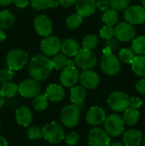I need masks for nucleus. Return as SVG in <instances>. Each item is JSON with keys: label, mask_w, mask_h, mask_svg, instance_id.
I'll return each mask as SVG.
<instances>
[{"label": "nucleus", "mask_w": 145, "mask_h": 146, "mask_svg": "<svg viewBox=\"0 0 145 146\" xmlns=\"http://www.w3.org/2000/svg\"><path fill=\"white\" fill-rule=\"evenodd\" d=\"M97 7L98 8L99 10L104 11V10L108 9L109 7V1L108 0H98L97 2Z\"/></svg>", "instance_id": "obj_43"}, {"label": "nucleus", "mask_w": 145, "mask_h": 146, "mask_svg": "<svg viewBox=\"0 0 145 146\" xmlns=\"http://www.w3.org/2000/svg\"><path fill=\"white\" fill-rule=\"evenodd\" d=\"M79 78V73L75 66H66L60 74V82L65 87H72L78 83Z\"/></svg>", "instance_id": "obj_14"}, {"label": "nucleus", "mask_w": 145, "mask_h": 146, "mask_svg": "<svg viewBox=\"0 0 145 146\" xmlns=\"http://www.w3.org/2000/svg\"><path fill=\"white\" fill-rule=\"evenodd\" d=\"M75 64L85 70V69H91L94 68L97 62V58L96 55L89 50H79L78 53L75 55Z\"/></svg>", "instance_id": "obj_8"}, {"label": "nucleus", "mask_w": 145, "mask_h": 146, "mask_svg": "<svg viewBox=\"0 0 145 146\" xmlns=\"http://www.w3.org/2000/svg\"><path fill=\"white\" fill-rule=\"evenodd\" d=\"M14 2V0H0V5H9L10 3H12Z\"/></svg>", "instance_id": "obj_48"}, {"label": "nucleus", "mask_w": 145, "mask_h": 146, "mask_svg": "<svg viewBox=\"0 0 145 146\" xmlns=\"http://www.w3.org/2000/svg\"><path fill=\"white\" fill-rule=\"evenodd\" d=\"M80 117V111L79 105L74 104L67 105L62 108L60 114V119L62 122L63 126L67 127H74Z\"/></svg>", "instance_id": "obj_5"}, {"label": "nucleus", "mask_w": 145, "mask_h": 146, "mask_svg": "<svg viewBox=\"0 0 145 146\" xmlns=\"http://www.w3.org/2000/svg\"><path fill=\"white\" fill-rule=\"evenodd\" d=\"M125 20L131 24H143L145 21V8L139 5H133L125 9Z\"/></svg>", "instance_id": "obj_11"}, {"label": "nucleus", "mask_w": 145, "mask_h": 146, "mask_svg": "<svg viewBox=\"0 0 145 146\" xmlns=\"http://www.w3.org/2000/svg\"><path fill=\"white\" fill-rule=\"evenodd\" d=\"M44 95L49 101L60 102L65 98V91L61 85L50 84L46 87Z\"/></svg>", "instance_id": "obj_19"}, {"label": "nucleus", "mask_w": 145, "mask_h": 146, "mask_svg": "<svg viewBox=\"0 0 145 146\" xmlns=\"http://www.w3.org/2000/svg\"><path fill=\"white\" fill-rule=\"evenodd\" d=\"M64 139H65V142H66L67 145H75L79 142V135L75 132H72Z\"/></svg>", "instance_id": "obj_40"}, {"label": "nucleus", "mask_w": 145, "mask_h": 146, "mask_svg": "<svg viewBox=\"0 0 145 146\" xmlns=\"http://www.w3.org/2000/svg\"><path fill=\"white\" fill-rule=\"evenodd\" d=\"M61 50L67 56H75L79 50V44L74 38H67L62 43Z\"/></svg>", "instance_id": "obj_23"}, {"label": "nucleus", "mask_w": 145, "mask_h": 146, "mask_svg": "<svg viewBox=\"0 0 145 146\" xmlns=\"http://www.w3.org/2000/svg\"><path fill=\"white\" fill-rule=\"evenodd\" d=\"M115 36L121 42H129L133 40L136 36V30L132 24L129 22H121L115 28Z\"/></svg>", "instance_id": "obj_10"}, {"label": "nucleus", "mask_w": 145, "mask_h": 146, "mask_svg": "<svg viewBox=\"0 0 145 146\" xmlns=\"http://www.w3.org/2000/svg\"><path fill=\"white\" fill-rule=\"evenodd\" d=\"M3 104H4V99H3V97L0 93V109L2 108V106L3 105Z\"/></svg>", "instance_id": "obj_51"}, {"label": "nucleus", "mask_w": 145, "mask_h": 146, "mask_svg": "<svg viewBox=\"0 0 145 146\" xmlns=\"http://www.w3.org/2000/svg\"><path fill=\"white\" fill-rule=\"evenodd\" d=\"M8 145V142L5 139L4 137L0 135V146H7Z\"/></svg>", "instance_id": "obj_47"}, {"label": "nucleus", "mask_w": 145, "mask_h": 146, "mask_svg": "<svg viewBox=\"0 0 145 146\" xmlns=\"http://www.w3.org/2000/svg\"><path fill=\"white\" fill-rule=\"evenodd\" d=\"M104 128L109 135L112 137H119L125 131V123L119 115L113 114L105 118Z\"/></svg>", "instance_id": "obj_7"}, {"label": "nucleus", "mask_w": 145, "mask_h": 146, "mask_svg": "<svg viewBox=\"0 0 145 146\" xmlns=\"http://www.w3.org/2000/svg\"><path fill=\"white\" fill-rule=\"evenodd\" d=\"M28 61L27 53L21 49H14L8 52L6 56L7 67L13 70L17 71L21 69Z\"/></svg>", "instance_id": "obj_4"}, {"label": "nucleus", "mask_w": 145, "mask_h": 146, "mask_svg": "<svg viewBox=\"0 0 145 146\" xmlns=\"http://www.w3.org/2000/svg\"><path fill=\"white\" fill-rule=\"evenodd\" d=\"M143 141V135L141 132L134 129H130L123 133V142L125 145L137 146L139 145Z\"/></svg>", "instance_id": "obj_21"}, {"label": "nucleus", "mask_w": 145, "mask_h": 146, "mask_svg": "<svg viewBox=\"0 0 145 146\" xmlns=\"http://www.w3.org/2000/svg\"><path fill=\"white\" fill-rule=\"evenodd\" d=\"M26 135L31 140H38L42 138V131L37 126H31L26 129Z\"/></svg>", "instance_id": "obj_36"}, {"label": "nucleus", "mask_w": 145, "mask_h": 146, "mask_svg": "<svg viewBox=\"0 0 145 146\" xmlns=\"http://www.w3.org/2000/svg\"><path fill=\"white\" fill-rule=\"evenodd\" d=\"M131 64L133 72L138 76L145 77V56L138 55V56H135Z\"/></svg>", "instance_id": "obj_25"}, {"label": "nucleus", "mask_w": 145, "mask_h": 146, "mask_svg": "<svg viewBox=\"0 0 145 146\" xmlns=\"http://www.w3.org/2000/svg\"><path fill=\"white\" fill-rule=\"evenodd\" d=\"M75 1L76 0H58V3L64 7H69L73 5L75 3Z\"/></svg>", "instance_id": "obj_45"}, {"label": "nucleus", "mask_w": 145, "mask_h": 146, "mask_svg": "<svg viewBox=\"0 0 145 146\" xmlns=\"http://www.w3.org/2000/svg\"><path fill=\"white\" fill-rule=\"evenodd\" d=\"M130 98L124 92L116 91L108 98L109 107L115 112H122L129 107Z\"/></svg>", "instance_id": "obj_6"}, {"label": "nucleus", "mask_w": 145, "mask_h": 146, "mask_svg": "<svg viewBox=\"0 0 145 146\" xmlns=\"http://www.w3.org/2000/svg\"><path fill=\"white\" fill-rule=\"evenodd\" d=\"M5 38H6V34H5V33H4L2 29H0V42L5 40Z\"/></svg>", "instance_id": "obj_49"}, {"label": "nucleus", "mask_w": 145, "mask_h": 146, "mask_svg": "<svg viewBox=\"0 0 145 146\" xmlns=\"http://www.w3.org/2000/svg\"><path fill=\"white\" fill-rule=\"evenodd\" d=\"M110 145L112 146H115V145H119V146H121L122 145V144L121 143H117V142H115V143H113V144H109Z\"/></svg>", "instance_id": "obj_52"}, {"label": "nucleus", "mask_w": 145, "mask_h": 146, "mask_svg": "<svg viewBox=\"0 0 145 146\" xmlns=\"http://www.w3.org/2000/svg\"><path fill=\"white\" fill-rule=\"evenodd\" d=\"M97 43H98V38L95 34H88L84 38L82 41V47L85 50H91L97 47Z\"/></svg>", "instance_id": "obj_33"}, {"label": "nucleus", "mask_w": 145, "mask_h": 146, "mask_svg": "<svg viewBox=\"0 0 145 146\" xmlns=\"http://www.w3.org/2000/svg\"><path fill=\"white\" fill-rule=\"evenodd\" d=\"M67 66H75V62L72 59H68Z\"/></svg>", "instance_id": "obj_50"}, {"label": "nucleus", "mask_w": 145, "mask_h": 146, "mask_svg": "<svg viewBox=\"0 0 145 146\" xmlns=\"http://www.w3.org/2000/svg\"><path fill=\"white\" fill-rule=\"evenodd\" d=\"M79 80L83 87L86 89H90V90L97 88L100 83L99 75L97 74V72L91 69L84 70L79 74Z\"/></svg>", "instance_id": "obj_16"}, {"label": "nucleus", "mask_w": 145, "mask_h": 146, "mask_svg": "<svg viewBox=\"0 0 145 146\" xmlns=\"http://www.w3.org/2000/svg\"><path fill=\"white\" fill-rule=\"evenodd\" d=\"M18 92L21 97L26 98H33L41 92L39 82L34 79H27L18 86Z\"/></svg>", "instance_id": "obj_9"}, {"label": "nucleus", "mask_w": 145, "mask_h": 146, "mask_svg": "<svg viewBox=\"0 0 145 146\" xmlns=\"http://www.w3.org/2000/svg\"><path fill=\"white\" fill-rule=\"evenodd\" d=\"M103 56L101 59V68L108 75H115L121 70L120 59L112 53V50L106 46L103 50Z\"/></svg>", "instance_id": "obj_2"}, {"label": "nucleus", "mask_w": 145, "mask_h": 146, "mask_svg": "<svg viewBox=\"0 0 145 146\" xmlns=\"http://www.w3.org/2000/svg\"><path fill=\"white\" fill-rule=\"evenodd\" d=\"M124 111L125 112H124V115H123L122 119H123L125 124H126L129 127H132L138 122L139 112L137 109L128 107Z\"/></svg>", "instance_id": "obj_24"}, {"label": "nucleus", "mask_w": 145, "mask_h": 146, "mask_svg": "<svg viewBox=\"0 0 145 146\" xmlns=\"http://www.w3.org/2000/svg\"><path fill=\"white\" fill-rule=\"evenodd\" d=\"M52 69L53 65L51 59L44 55L33 56L28 64V73L30 76L38 81L46 80Z\"/></svg>", "instance_id": "obj_1"}, {"label": "nucleus", "mask_w": 145, "mask_h": 146, "mask_svg": "<svg viewBox=\"0 0 145 146\" xmlns=\"http://www.w3.org/2000/svg\"><path fill=\"white\" fill-rule=\"evenodd\" d=\"M109 6L115 10H123L130 4V0H108Z\"/></svg>", "instance_id": "obj_37"}, {"label": "nucleus", "mask_w": 145, "mask_h": 146, "mask_svg": "<svg viewBox=\"0 0 145 146\" xmlns=\"http://www.w3.org/2000/svg\"><path fill=\"white\" fill-rule=\"evenodd\" d=\"M68 57L63 53L55 55L54 57L51 59L53 68H56L57 70L64 68L68 64Z\"/></svg>", "instance_id": "obj_32"}, {"label": "nucleus", "mask_w": 145, "mask_h": 146, "mask_svg": "<svg viewBox=\"0 0 145 146\" xmlns=\"http://www.w3.org/2000/svg\"><path fill=\"white\" fill-rule=\"evenodd\" d=\"M108 40H109V41H108V43H107V46H109L111 50L116 49V47H117V43H116V41L114 40V39H112V38L108 39Z\"/></svg>", "instance_id": "obj_46"}, {"label": "nucleus", "mask_w": 145, "mask_h": 146, "mask_svg": "<svg viewBox=\"0 0 145 146\" xmlns=\"http://www.w3.org/2000/svg\"><path fill=\"white\" fill-rule=\"evenodd\" d=\"M83 21V16H81L79 14H73L69 15L67 18L66 24L67 27L70 29H75L80 26V24Z\"/></svg>", "instance_id": "obj_35"}, {"label": "nucleus", "mask_w": 145, "mask_h": 146, "mask_svg": "<svg viewBox=\"0 0 145 146\" xmlns=\"http://www.w3.org/2000/svg\"><path fill=\"white\" fill-rule=\"evenodd\" d=\"M16 122L25 127H27L32 121V114L28 107L21 106L15 111Z\"/></svg>", "instance_id": "obj_20"}, {"label": "nucleus", "mask_w": 145, "mask_h": 146, "mask_svg": "<svg viewBox=\"0 0 145 146\" xmlns=\"http://www.w3.org/2000/svg\"><path fill=\"white\" fill-rule=\"evenodd\" d=\"M86 121L91 126H99L105 121L106 115L103 109L99 106H92L86 114Z\"/></svg>", "instance_id": "obj_17"}, {"label": "nucleus", "mask_w": 145, "mask_h": 146, "mask_svg": "<svg viewBox=\"0 0 145 146\" xmlns=\"http://www.w3.org/2000/svg\"><path fill=\"white\" fill-rule=\"evenodd\" d=\"M14 76V71L9 68H4L0 69V83H4L10 81Z\"/></svg>", "instance_id": "obj_39"}, {"label": "nucleus", "mask_w": 145, "mask_h": 146, "mask_svg": "<svg viewBox=\"0 0 145 146\" xmlns=\"http://www.w3.org/2000/svg\"><path fill=\"white\" fill-rule=\"evenodd\" d=\"M136 89L138 93L145 95V78L140 80L137 84H136Z\"/></svg>", "instance_id": "obj_42"}, {"label": "nucleus", "mask_w": 145, "mask_h": 146, "mask_svg": "<svg viewBox=\"0 0 145 146\" xmlns=\"http://www.w3.org/2000/svg\"><path fill=\"white\" fill-rule=\"evenodd\" d=\"M100 35L103 38L105 39H110L115 36V29L113 28V26L105 25L100 30Z\"/></svg>", "instance_id": "obj_38"}, {"label": "nucleus", "mask_w": 145, "mask_h": 146, "mask_svg": "<svg viewBox=\"0 0 145 146\" xmlns=\"http://www.w3.org/2000/svg\"><path fill=\"white\" fill-rule=\"evenodd\" d=\"M143 104V102L142 100L139 98H137V97H133V98H130V103H129V107H132V108H134V109H139Z\"/></svg>", "instance_id": "obj_41"}, {"label": "nucleus", "mask_w": 145, "mask_h": 146, "mask_svg": "<svg viewBox=\"0 0 145 146\" xmlns=\"http://www.w3.org/2000/svg\"><path fill=\"white\" fill-rule=\"evenodd\" d=\"M32 106L33 109L37 111H43L48 107V99L44 94H38L35 98H33Z\"/></svg>", "instance_id": "obj_31"}, {"label": "nucleus", "mask_w": 145, "mask_h": 146, "mask_svg": "<svg viewBox=\"0 0 145 146\" xmlns=\"http://www.w3.org/2000/svg\"><path fill=\"white\" fill-rule=\"evenodd\" d=\"M0 127H1V119H0Z\"/></svg>", "instance_id": "obj_55"}, {"label": "nucleus", "mask_w": 145, "mask_h": 146, "mask_svg": "<svg viewBox=\"0 0 145 146\" xmlns=\"http://www.w3.org/2000/svg\"><path fill=\"white\" fill-rule=\"evenodd\" d=\"M42 137L50 144H59L65 139L64 130L59 123L50 121L43 127Z\"/></svg>", "instance_id": "obj_3"}, {"label": "nucleus", "mask_w": 145, "mask_h": 146, "mask_svg": "<svg viewBox=\"0 0 145 146\" xmlns=\"http://www.w3.org/2000/svg\"><path fill=\"white\" fill-rule=\"evenodd\" d=\"M33 25L36 32L42 37H46L51 34L53 26L51 20L45 15H39L35 17Z\"/></svg>", "instance_id": "obj_15"}, {"label": "nucleus", "mask_w": 145, "mask_h": 146, "mask_svg": "<svg viewBox=\"0 0 145 146\" xmlns=\"http://www.w3.org/2000/svg\"><path fill=\"white\" fill-rule=\"evenodd\" d=\"M132 49L137 55L145 54V36H139L133 38Z\"/></svg>", "instance_id": "obj_30"}, {"label": "nucleus", "mask_w": 145, "mask_h": 146, "mask_svg": "<svg viewBox=\"0 0 145 146\" xmlns=\"http://www.w3.org/2000/svg\"><path fill=\"white\" fill-rule=\"evenodd\" d=\"M13 3L16 5V7H18L20 9H24L28 5L29 2H28V0H14Z\"/></svg>", "instance_id": "obj_44"}, {"label": "nucleus", "mask_w": 145, "mask_h": 146, "mask_svg": "<svg viewBox=\"0 0 145 146\" xmlns=\"http://www.w3.org/2000/svg\"><path fill=\"white\" fill-rule=\"evenodd\" d=\"M102 20L106 25L114 26L115 24L118 22V20H119L118 13L114 9H108L104 10L102 15Z\"/></svg>", "instance_id": "obj_28"}, {"label": "nucleus", "mask_w": 145, "mask_h": 146, "mask_svg": "<svg viewBox=\"0 0 145 146\" xmlns=\"http://www.w3.org/2000/svg\"><path fill=\"white\" fill-rule=\"evenodd\" d=\"M141 3H142V5H143V7L145 8V0H141Z\"/></svg>", "instance_id": "obj_53"}, {"label": "nucleus", "mask_w": 145, "mask_h": 146, "mask_svg": "<svg viewBox=\"0 0 145 146\" xmlns=\"http://www.w3.org/2000/svg\"><path fill=\"white\" fill-rule=\"evenodd\" d=\"M74 3L77 9V13L83 17L91 16L96 11V0H76Z\"/></svg>", "instance_id": "obj_18"}, {"label": "nucleus", "mask_w": 145, "mask_h": 146, "mask_svg": "<svg viewBox=\"0 0 145 146\" xmlns=\"http://www.w3.org/2000/svg\"><path fill=\"white\" fill-rule=\"evenodd\" d=\"M135 56V53L131 48H123L119 52V58L124 63H132Z\"/></svg>", "instance_id": "obj_34"}, {"label": "nucleus", "mask_w": 145, "mask_h": 146, "mask_svg": "<svg viewBox=\"0 0 145 146\" xmlns=\"http://www.w3.org/2000/svg\"><path fill=\"white\" fill-rule=\"evenodd\" d=\"M87 96V92L85 88L82 86H73L70 90V99L71 102L76 105H81L85 98Z\"/></svg>", "instance_id": "obj_22"}, {"label": "nucleus", "mask_w": 145, "mask_h": 146, "mask_svg": "<svg viewBox=\"0 0 145 146\" xmlns=\"http://www.w3.org/2000/svg\"><path fill=\"white\" fill-rule=\"evenodd\" d=\"M144 145H145V139H144Z\"/></svg>", "instance_id": "obj_54"}, {"label": "nucleus", "mask_w": 145, "mask_h": 146, "mask_svg": "<svg viewBox=\"0 0 145 146\" xmlns=\"http://www.w3.org/2000/svg\"><path fill=\"white\" fill-rule=\"evenodd\" d=\"M110 137L108 133L99 127L92 128L89 133L88 143L91 146H106L110 144Z\"/></svg>", "instance_id": "obj_13"}, {"label": "nucleus", "mask_w": 145, "mask_h": 146, "mask_svg": "<svg viewBox=\"0 0 145 146\" xmlns=\"http://www.w3.org/2000/svg\"><path fill=\"white\" fill-rule=\"evenodd\" d=\"M57 3L53 0H31L32 7L37 10H44L50 7H55Z\"/></svg>", "instance_id": "obj_29"}, {"label": "nucleus", "mask_w": 145, "mask_h": 146, "mask_svg": "<svg viewBox=\"0 0 145 146\" xmlns=\"http://www.w3.org/2000/svg\"><path fill=\"white\" fill-rule=\"evenodd\" d=\"M0 93L3 98H12L15 97L18 92V86L10 81L2 83L0 86Z\"/></svg>", "instance_id": "obj_26"}, {"label": "nucleus", "mask_w": 145, "mask_h": 146, "mask_svg": "<svg viewBox=\"0 0 145 146\" xmlns=\"http://www.w3.org/2000/svg\"><path fill=\"white\" fill-rule=\"evenodd\" d=\"M15 23V16L13 14L7 10H0V29H8Z\"/></svg>", "instance_id": "obj_27"}, {"label": "nucleus", "mask_w": 145, "mask_h": 146, "mask_svg": "<svg viewBox=\"0 0 145 146\" xmlns=\"http://www.w3.org/2000/svg\"><path fill=\"white\" fill-rule=\"evenodd\" d=\"M62 42L56 36H46L41 42V50L47 56H54L61 50Z\"/></svg>", "instance_id": "obj_12"}]
</instances>
